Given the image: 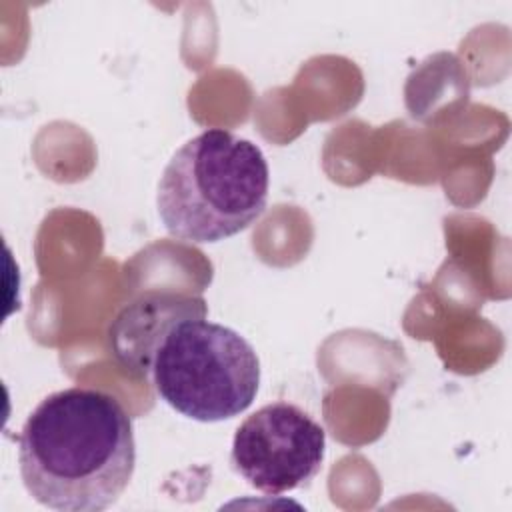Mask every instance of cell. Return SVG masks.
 Returning <instances> with one entry per match:
<instances>
[{"mask_svg": "<svg viewBox=\"0 0 512 512\" xmlns=\"http://www.w3.org/2000/svg\"><path fill=\"white\" fill-rule=\"evenodd\" d=\"M26 492L60 512H100L128 488L136 466L134 428L108 392L72 386L48 394L18 436Z\"/></svg>", "mask_w": 512, "mask_h": 512, "instance_id": "cell-1", "label": "cell"}, {"mask_svg": "<svg viewBox=\"0 0 512 512\" xmlns=\"http://www.w3.org/2000/svg\"><path fill=\"white\" fill-rule=\"evenodd\" d=\"M268 180L266 158L254 142L208 128L184 142L164 166L158 216L176 240L220 242L262 216Z\"/></svg>", "mask_w": 512, "mask_h": 512, "instance_id": "cell-2", "label": "cell"}, {"mask_svg": "<svg viewBox=\"0 0 512 512\" xmlns=\"http://www.w3.org/2000/svg\"><path fill=\"white\" fill-rule=\"evenodd\" d=\"M324 428L290 402H272L250 414L232 440V468L256 490L278 496L308 484L322 468Z\"/></svg>", "mask_w": 512, "mask_h": 512, "instance_id": "cell-4", "label": "cell"}, {"mask_svg": "<svg viewBox=\"0 0 512 512\" xmlns=\"http://www.w3.org/2000/svg\"><path fill=\"white\" fill-rule=\"evenodd\" d=\"M192 318H206L202 296L148 292L116 316L108 330L110 348L126 370L146 378L152 358L170 328Z\"/></svg>", "mask_w": 512, "mask_h": 512, "instance_id": "cell-5", "label": "cell"}, {"mask_svg": "<svg viewBox=\"0 0 512 512\" xmlns=\"http://www.w3.org/2000/svg\"><path fill=\"white\" fill-rule=\"evenodd\" d=\"M148 376L158 396L182 416L220 422L238 416L254 402L260 360L236 330L192 318L170 328Z\"/></svg>", "mask_w": 512, "mask_h": 512, "instance_id": "cell-3", "label": "cell"}]
</instances>
